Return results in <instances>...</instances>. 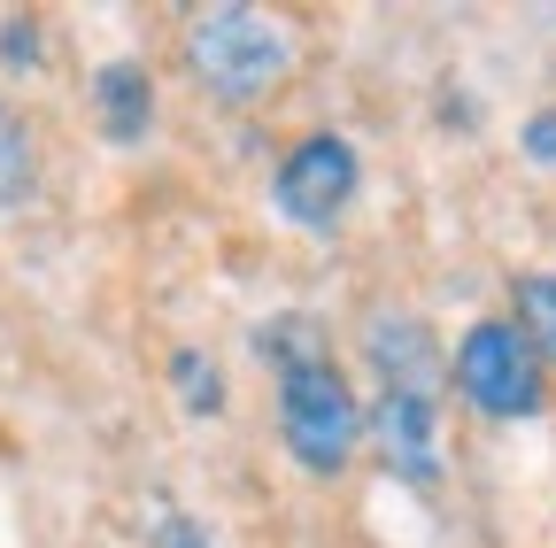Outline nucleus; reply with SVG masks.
Instances as JSON below:
<instances>
[{
    "label": "nucleus",
    "mask_w": 556,
    "mask_h": 548,
    "mask_svg": "<svg viewBox=\"0 0 556 548\" xmlns=\"http://www.w3.org/2000/svg\"><path fill=\"white\" fill-rule=\"evenodd\" d=\"M186 62L217 101H263L270 86H287L294 47L263 9H240L232 0V9H201L186 24Z\"/></svg>",
    "instance_id": "nucleus-1"
},
{
    "label": "nucleus",
    "mask_w": 556,
    "mask_h": 548,
    "mask_svg": "<svg viewBox=\"0 0 556 548\" xmlns=\"http://www.w3.org/2000/svg\"><path fill=\"white\" fill-rule=\"evenodd\" d=\"M278 425H287V448L309 471H340L356 456V394L340 386V371L325 356L287 364V379H278Z\"/></svg>",
    "instance_id": "nucleus-2"
},
{
    "label": "nucleus",
    "mask_w": 556,
    "mask_h": 548,
    "mask_svg": "<svg viewBox=\"0 0 556 548\" xmlns=\"http://www.w3.org/2000/svg\"><path fill=\"white\" fill-rule=\"evenodd\" d=\"M456 386L486 418H533L541 409V356L518 324H471L456 348Z\"/></svg>",
    "instance_id": "nucleus-3"
},
{
    "label": "nucleus",
    "mask_w": 556,
    "mask_h": 548,
    "mask_svg": "<svg viewBox=\"0 0 556 548\" xmlns=\"http://www.w3.org/2000/svg\"><path fill=\"white\" fill-rule=\"evenodd\" d=\"M356 193V148L332 140V131H309V140L278 163V209L294 225H332Z\"/></svg>",
    "instance_id": "nucleus-4"
},
{
    "label": "nucleus",
    "mask_w": 556,
    "mask_h": 548,
    "mask_svg": "<svg viewBox=\"0 0 556 548\" xmlns=\"http://www.w3.org/2000/svg\"><path fill=\"white\" fill-rule=\"evenodd\" d=\"M379 456L402 471V479H433L441 471V433H433V402L426 386H387L379 402Z\"/></svg>",
    "instance_id": "nucleus-5"
},
{
    "label": "nucleus",
    "mask_w": 556,
    "mask_h": 548,
    "mask_svg": "<svg viewBox=\"0 0 556 548\" xmlns=\"http://www.w3.org/2000/svg\"><path fill=\"white\" fill-rule=\"evenodd\" d=\"M148 109H155L148 71H139V62H109V71H101V116H109V140H139V131H148Z\"/></svg>",
    "instance_id": "nucleus-6"
},
{
    "label": "nucleus",
    "mask_w": 556,
    "mask_h": 548,
    "mask_svg": "<svg viewBox=\"0 0 556 548\" xmlns=\"http://www.w3.org/2000/svg\"><path fill=\"white\" fill-rule=\"evenodd\" d=\"M24 193H31V131L0 101V201H24Z\"/></svg>",
    "instance_id": "nucleus-7"
},
{
    "label": "nucleus",
    "mask_w": 556,
    "mask_h": 548,
    "mask_svg": "<svg viewBox=\"0 0 556 548\" xmlns=\"http://www.w3.org/2000/svg\"><path fill=\"white\" fill-rule=\"evenodd\" d=\"M518 317H526V324H518L526 348L556 364V279H526V286H518Z\"/></svg>",
    "instance_id": "nucleus-8"
},
{
    "label": "nucleus",
    "mask_w": 556,
    "mask_h": 548,
    "mask_svg": "<svg viewBox=\"0 0 556 548\" xmlns=\"http://www.w3.org/2000/svg\"><path fill=\"white\" fill-rule=\"evenodd\" d=\"M170 379H178V394H186V409H217L225 402V386H217V364H201L193 348L170 364Z\"/></svg>",
    "instance_id": "nucleus-9"
},
{
    "label": "nucleus",
    "mask_w": 556,
    "mask_h": 548,
    "mask_svg": "<svg viewBox=\"0 0 556 548\" xmlns=\"http://www.w3.org/2000/svg\"><path fill=\"white\" fill-rule=\"evenodd\" d=\"M526 155L533 163H556V116H533L526 124Z\"/></svg>",
    "instance_id": "nucleus-10"
},
{
    "label": "nucleus",
    "mask_w": 556,
    "mask_h": 548,
    "mask_svg": "<svg viewBox=\"0 0 556 548\" xmlns=\"http://www.w3.org/2000/svg\"><path fill=\"white\" fill-rule=\"evenodd\" d=\"M163 548H201V540H193V525H163Z\"/></svg>",
    "instance_id": "nucleus-11"
}]
</instances>
